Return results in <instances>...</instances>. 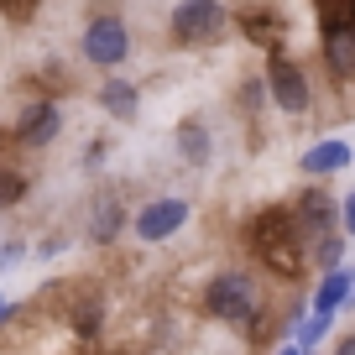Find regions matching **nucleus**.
Wrapping results in <instances>:
<instances>
[{"instance_id":"obj_5","label":"nucleus","mask_w":355,"mask_h":355,"mask_svg":"<svg viewBox=\"0 0 355 355\" xmlns=\"http://www.w3.org/2000/svg\"><path fill=\"white\" fill-rule=\"evenodd\" d=\"M189 220H193V204L183 199V193H162V199H146L141 209H136L131 230H136L141 245H162V241H173Z\"/></svg>"},{"instance_id":"obj_13","label":"nucleus","mask_w":355,"mask_h":355,"mask_svg":"<svg viewBox=\"0 0 355 355\" xmlns=\"http://www.w3.org/2000/svg\"><path fill=\"white\" fill-rule=\"evenodd\" d=\"M350 298H355V266H324V282L313 288V309L340 313Z\"/></svg>"},{"instance_id":"obj_23","label":"nucleus","mask_w":355,"mask_h":355,"mask_svg":"<svg viewBox=\"0 0 355 355\" xmlns=\"http://www.w3.org/2000/svg\"><path fill=\"white\" fill-rule=\"evenodd\" d=\"M340 350H345V355H355V334H345V340H340Z\"/></svg>"},{"instance_id":"obj_17","label":"nucleus","mask_w":355,"mask_h":355,"mask_svg":"<svg viewBox=\"0 0 355 355\" xmlns=\"http://www.w3.org/2000/svg\"><path fill=\"white\" fill-rule=\"evenodd\" d=\"M68 319H73V329H78V334H100V324H105V303H100V298H78L73 309H68Z\"/></svg>"},{"instance_id":"obj_11","label":"nucleus","mask_w":355,"mask_h":355,"mask_svg":"<svg viewBox=\"0 0 355 355\" xmlns=\"http://www.w3.org/2000/svg\"><path fill=\"white\" fill-rule=\"evenodd\" d=\"M173 146H178V157H183L189 167H209V157H214V136H209V125H204L199 115L178 121V131H173Z\"/></svg>"},{"instance_id":"obj_10","label":"nucleus","mask_w":355,"mask_h":355,"mask_svg":"<svg viewBox=\"0 0 355 355\" xmlns=\"http://www.w3.org/2000/svg\"><path fill=\"white\" fill-rule=\"evenodd\" d=\"M121 230H125V204L115 199V193H100V199H94V209H89L84 241H89V245H110Z\"/></svg>"},{"instance_id":"obj_18","label":"nucleus","mask_w":355,"mask_h":355,"mask_svg":"<svg viewBox=\"0 0 355 355\" xmlns=\"http://www.w3.org/2000/svg\"><path fill=\"white\" fill-rule=\"evenodd\" d=\"M21 199H26V173H16V167H0V209H16Z\"/></svg>"},{"instance_id":"obj_4","label":"nucleus","mask_w":355,"mask_h":355,"mask_svg":"<svg viewBox=\"0 0 355 355\" xmlns=\"http://www.w3.org/2000/svg\"><path fill=\"white\" fill-rule=\"evenodd\" d=\"M78 58H84L89 68H121L125 58H131V26L121 21V16H94V21L78 32Z\"/></svg>"},{"instance_id":"obj_2","label":"nucleus","mask_w":355,"mask_h":355,"mask_svg":"<svg viewBox=\"0 0 355 355\" xmlns=\"http://www.w3.org/2000/svg\"><path fill=\"white\" fill-rule=\"evenodd\" d=\"M230 32V11L225 0H178L173 16H167V37L178 47H209Z\"/></svg>"},{"instance_id":"obj_24","label":"nucleus","mask_w":355,"mask_h":355,"mask_svg":"<svg viewBox=\"0 0 355 355\" xmlns=\"http://www.w3.org/2000/svg\"><path fill=\"white\" fill-rule=\"evenodd\" d=\"M32 6H37V0H32Z\"/></svg>"},{"instance_id":"obj_16","label":"nucleus","mask_w":355,"mask_h":355,"mask_svg":"<svg viewBox=\"0 0 355 355\" xmlns=\"http://www.w3.org/2000/svg\"><path fill=\"white\" fill-rule=\"evenodd\" d=\"M324 58H329V68L334 73H355V32H345V37H324Z\"/></svg>"},{"instance_id":"obj_9","label":"nucleus","mask_w":355,"mask_h":355,"mask_svg":"<svg viewBox=\"0 0 355 355\" xmlns=\"http://www.w3.org/2000/svg\"><path fill=\"white\" fill-rule=\"evenodd\" d=\"M350 162H355V146L345 141V136H324V141H313L309 152L298 157V167L309 178H334V173H345Z\"/></svg>"},{"instance_id":"obj_12","label":"nucleus","mask_w":355,"mask_h":355,"mask_svg":"<svg viewBox=\"0 0 355 355\" xmlns=\"http://www.w3.org/2000/svg\"><path fill=\"white\" fill-rule=\"evenodd\" d=\"M100 110L115 115V121H136V115H141V89L110 68V78L100 84Z\"/></svg>"},{"instance_id":"obj_7","label":"nucleus","mask_w":355,"mask_h":355,"mask_svg":"<svg viewBox=\"0 0 355 355\" xmlns=\"http://www.w3.org/2000/svg\"><path fill=\"white\" fill-rule=\"evenodd\" d=\"M293 220H298L303 241H319L324 230H334V225H340V199H334V193H324V189H303L298 204H293Z\"/></svg>"},{"instance_id":"obj_8","label":"nucleus","mask_w":355,"mask_h":355,"mask_svg":"<svg viewBox=\"0 0 355 355\" xmlns=\"http://www.w3.org/2000/svg\"><path fill=\"white\" fill-rule=\"evenodd\" d=\"M58 131H63V115H58L53 100L21 105V115H16V141H21V146H53Z\"/></svg>"},{"instance_id":"obj_6","label":"nucleus","mask_w":355,"mask_h":355,"mask_svg":"<svg viewBox=\"0 0 355 355\" xmlns=\"http://www.w3.org/2000/svg\"><path fill=\"white\" fill-rule=\"evenodd\" d=\"M266 100L277 105L282 115H303L313 105V89H309V73H303L293 58H282L277 47H272V58H266Z\"/></svg>"},{"instance_id":"obj_14","label":"nucleus","mask_w":355,"mask_h":355,"mask_svg":"<svg viewBox=\"0 0 355 355\" xmlns=\"http://www.w3.org/2000/svg\"><path fill=\"white\" fill-rule=\"evenodd\" d=\"M329 324H334V313H319V309H309V313H298L293 319V350H319L324 340H329Z\"/></svg>"},{"instance_id":"obj_3","label":"nucleus","mask_w":355,"mask_h":355,"mask_svg":"<svg viewBox=\"0 0 355 355\" xmlns=\"http://www.w3.org/2000/svg\"><path fill=\"white\" fill-rule=\"evenodd\" d=\"M256 309H261V298H256V282L245 272H220L204 288V313L220 324H251Z\"/></svg>"},{"instance_id":"obj_21","label":"nucleus","mask_w":355,"mask_h":355,"mask_svg":"<svg viewBox=\"0 0 355 355\" xmlns=\"http://www.w3.org/2000/svg\"><path fill=\"white\" fill-rule=\"evenodd\" d=\"M340 230L355 241V193H345V199H340Z\"/></svg>"},{"instance_id":"obj_20","label":"nucleus","mask_w":355,"mask_h":355,"mask_svg":"<svg viewBox=\"0 0 355 355\" xmlns=\"http://www.w3.org/2000/svg\"><path fill=\"white\" fill-rule=\"evenodd\" d=\"M68 245H73V241H68V235H47V241H42V245H37V251H32V256H37V261H53V256H63V251H68Z\"/></svg>"},{"instance_id":"obj_22","label":"nucleus","mask_w":355,"mask_h":355,"mask_svg":"<svg viewBox=\"0 0 355 355\" xmlns=\"http://www.w3.org/2000/svg\"><path fill=\"white\" fill-rule=\"evenodd\" d=\"M11 313H16V303L6 298V293H0V329H6V319H11Z\"/></svg>"},{"instance_id":"obj_19","label":"nucleus","mask_w":355,"mask_h":355,"mask_svg":"<svg viewBox=\"0 0 355 355\" xmlns=\"http://www.w3.org/2000/svg\"><path fill=\"white\" fill-rule=\"evenodd\" d=\"M26 256H32V245H26V241H0V272H11V266H21Z\"/></svg>"},{"instance_id":"obj_1","label":"nucleus","mask_w":355,"mask_h":355,"mask_svg":"<svg viewBox=\"0 0 355 355\" xmlns=\"http://www.w3.org/2000/svg\"><path fill=\"white\" fill-rule=\"evenodd\" d=\"M245 241H251V251L261 256V266L272 277H288V282L303 277V266H309V241H303L293 209H282V204L261 209L251 225H245Z\"/></svg>"},{"instance_id":"obj_15","label":"nucleus","mask_w":355,"mask_h":355,"mask_svg":"<svg viewBox=\"0 0 355 355\" xmlns=\"http://www.w3.org/2000/svg\"><path fill=\"white\" fill-rule=\"evenodd\" d=\"M241 32L251 37V42H261V47H277L282 21H277L272 11H256V6H245V11H241Z\"/></svg>"}]
</instances>
